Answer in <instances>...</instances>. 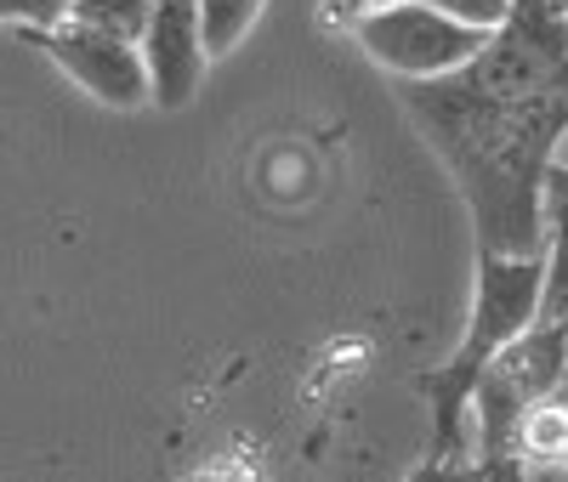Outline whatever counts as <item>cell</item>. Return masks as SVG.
Listing matches in <instances>:
<instances>
[{
    "label": "cell",
    "instance_id": "6da1fadb",
    "mask_svg": "<svg viewBox=\"0 0 568 482\" xmlns=\"http://www.w3.org/2000/svg\"><path fill=\"white\" fill-rule=\"evenodd\" d=\"M398 109L455 182L471 245L546 256V182L568 154V7L517 0L478 63L398 85Z\"/></svg>",
    "mask_w": 568,
    "mask_h": 482
},
{
    "label": "cell",
    "instance_id": "7a4b0ae2",
    "mask_svg": "<svg viewBox=\"0 0 568 482\" xmlns=\"http://www.w3.org/2000/svg\"><path fill=\"white\" fill-rule=\"evenodd\" d=\"M546 312V256H495L478 250L471 273V307H466V335L455 358L433 375V403H438V460H478L466 454L471 443V392H478L484 369Z\"/></svg>",
    "mask_w": 568,
    "mask_h": 482
},
{
    "label": "cell",
    "instance_id": "3957f363",
    "mask_svg": "<svg viewBox=\"0 0 568 482\" xmlns=\"http://www.w3.org/2000/svg\"><path fill=\"white\" fill-rule=\"evenodd\" d=\"M353 40H358V52L382 74H393L398 85L449 80V74H460L466 63H478L489 52V34L444 18L438 7H426V0H404V7L364 12L353 23Z\"/></svg>",
    "mask_w": 568,
    "mask_h": 482
},
{
    "label": "cell",
    "instance_id": "277c9868",
    "mask_svg": "<svg viewBox=\"0 0 568 482\" xmlns=\"http://www.w3.org/2000/svg\"><path fill=\"white\" fill-rule=\"evenodd\" d=\"M29 45H40L91 103H103L114 114H136L154 103V80H149V58L142 45L131 40H114V34H98L85 23H63V29H45V34H23Z\"/></svg>",
    "mask_w": 568,
    "mask_h": 482
},
{
    "label": "cell",
    "instance_id": "5b68a950",
    "mask_svg": "<svg viewBox=\"0 0 568 482\" xmlns=\"http://www.w3.org/2000/svg\"><path fill=\"white\" fill-rule=\"evenodd\" d=\"M142 58L154 80V109H187L211 74V45H205V12L200 0H160L154 23L142 34Z\"/></svg>",
    "mask_w": 568,
    "mask_h": 482
},
{
    "label": "cell",
    "instance_id": "8992f818",
    "mask_svg": "<svg viewBox=\"0 0 568 482\" xmlns=\"http://www.w3.org/2000/svg\"><path fill=\"white\" fill-rule=\"evenodd\" d=\"M540 324L568 329V154L546 182V312Z\"/></svg>",
    "mask_w": 568,
    "mask_h": 482
},
{
    "label": "cell",
    "instance_id": "52a82bcc",
    "mask_svg": "<svg viewBox=\"0 0 568 482\" xmlns=\"http://www.w3.org/2000/svg\"><path fill=\"white\" fill-rule=\"evenodd\" d=\"M511 465L524 471H568V398H546L511 431Z\"/></svg>",
    "mask_w": 568,
    "mask_h": 482
},
{
    "label": "cell",
    "instance_id": "ba28073f",
    "mask_svg": "<svg viewBox=\"0 0 568 482\" xmlns=\"http://www.w3.org/2000/svg\"><path fill=\"white\" fill-rule=\"evenodd\" d=\"M154 7H160V0H80L74 23L142 45V34H149V23H154Z\"/></svg>",
    "mask_w": 568,
    "mask_h": 482
},
{
    "label": "cell",
    "instance_id": "9c48e42d",
    "mask_svg": "<svg viewBox=\"0 0 568 482\" xmlns=\"http://www.w3.org/2000/svg\"><path fill=\"white\" fill-rule=\"evenodd\" d=\"M267 0H200V12H205V45H211V58H227V52H240L245 34L256 29Z\"/></svg>",
    "mask_w": 568,
    "mask_h": 482
},
{
    "label": "cell",
    "instance_id": "30bf717a",
    "mask_svg": "<svg viewBox=\"0 0 568 482\" xmlns=\"http://www.w3.org/2000/svg\"><path fill=\"white\" fill-rule=\"evenodd\" d=\"M74 12H80V0H0V18H7V29L18 40L63 29V23H74Z\"/></svg>",
    "mask_w": 568,
    "mask_h": 482
},
{
    "label": "cell",
    "instance_id": "8fae6325",
    "mask_svg": "<svg viewBox=\"0 0 568 482\" xmlns=\"http://www.w3.org/2000/svg\"><path fill=\"white\" fill-rule=\"evenodd\" d=\"M426 7H438L444 18H455V23H466V29H478V34L495 40V34L511 23L517 0H426Z\"/></svg>",
    "mask_w": 568,
    "mask_h": 482
},
{
    "label": "cell",
    "instance_id": "7c38bea8",
    "mask_svg": "<svg viewBox=\"0 0 568 482\" xmlns=\"http://www.w3.org/2000/svg\"><path fill=\"white\" fill-rule=\"evenodd\" d=\"M409 482H489V471L478 460H433V465H420Z\"/></svg>",
    "mask_w": 568,
    "mask_h": 482
},
{
    "label": "cell",
    "instance_id": "4fadbf2b",
    "mask_svg": "<svg viewBox=\"0 0 568 482\" xmlns=\"http://www.w3.org/2000/svg\"><path fill=\"white\" fill-rule=\"evenodd\" d=\"M324 12L336 18V23H347V29H353L364 12H375V0H324Z\"/></svg>",
    "mask_w": 568,
    "mask_h": 482
},
{
    "label": "cell",
    "instance_id": "5bb4252c",
    "mask_svg": "<svg viewBox=\"0 0 568 482\" xmlns=\"http://www.w3.org/2000/svg\"><path fill=\"white\" fill-rule=\"evenodd\" d=\"M375 7H404V0H375Z\"/></svg>",
    "mask_w": 568,
    "mask_h": 482
},
{
    "label": "cell",
    "instance_id": "9a60e30c",
    "mask_svg": "<svg viewBox=\"0 0 568 482\" xmlns=\"http://www.w3.org/2000/svg\"><path fill=\"white\" fill-rule=\"evenodd\" d=\"M562 7H568V0H562Z\"/></svg>",
    "mask_w": 568,
    "mask_h": 482
}]
</instances>
